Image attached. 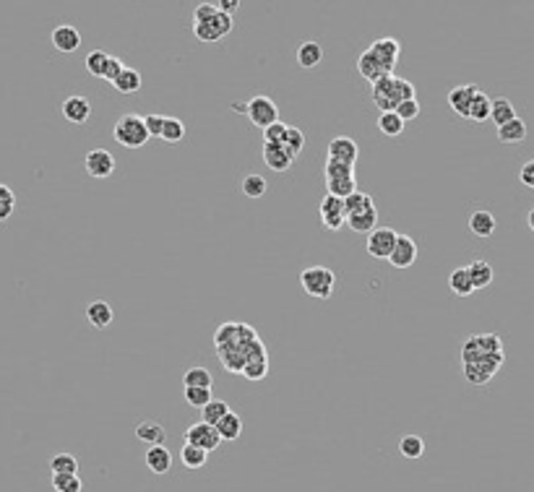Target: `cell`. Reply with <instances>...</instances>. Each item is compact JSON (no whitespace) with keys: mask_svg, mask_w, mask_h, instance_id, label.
<instances>
[{"mask_svg":"<svg viewBox=\"0 0 534 492\" xmlns=\"http://www.w3.org/2000/svg\"><path fill=\"white\" fill-rule=\"evenodd\" d=\"M357 70H360V76H362V79H368L370 83L380 81L383 76H391L389 68H386V65H383V63L373 55V50H370V47L362 52V55H360V60H357Z\"/></svg>","mask_w":534,"mask_h":492,"instance_id":"2e32d148","label":"cell"},{"mask_svg":"<svg viewBox=\"0 0 534 492\" xmlns=\"http://www.w3.org/2000/svg\"><path fill=\"white\" fill-rule=\"evenodd\" d=\"M83 482L79 474H52V490L55 492H81Z\"/></svg>","mask_w":534,"mask_h":492,"instance_id":"f35d334b","label":"cell"},{"mask_svg":"<svg viewBox=\"0 0 534 492\" xmlns=\"http://www.w3.org/2000/svg\"><path fill=\"white\" fill-rule=\"evenodd\" d=\"M185 401L193 409H206V404L214 401L212 388H185Z\"/></svg>","mask_w":534,"mask_h":492,"instance_id":"b9f144b4","label":"cell"},{"mask_svg":"<svg viewBox=\"0 0 534 492\" xmlns=\"http://www.w3.org/2000/svg\"><path fill=\"white\" fill-rule=\"evenodd\" d=\"M60 112L63 117L73 123V125H83L89 117H92V102L81 96V94H73L68 99H63V105H60Z\"/></svg>","mask_w":534,"mask_h":492,"instance_id":"9c48e42d","label":"cell"},{"mask_svg":"<svg viewBox=\"0 0 534 492\" xmlns=\"http://www.w3.org/2000/svg\"><path fill=\"white\" fill-rule=\"evenodd\" d=\"M370 50H373V55L389 68V73H391L393 68H396V60H399V52H402V45L393 39V37H380V39H376L373 45H370Z\"/></svg>","mask_w":534,"mask_h":492,"instance_id":"9a60e30c","label":"cell"},{"mask_svg":"<svg viewBox=\"0 0 534 492\" xmlns=\"http://www.w3.org/2000/svg\"><path fill=\"white\" fill-rule=\"evenodd\" d=\"M318 214H320V222L326 229H342L347 224V211H345V198H336L331 193H326L323 201H320L318 206Z\"/></svg>","mask_w":534,"mask_h":492,"instance_id":"8992f818","label":"cell"},{"mask_svg":"<svg viewBox=\"0 0 534 492\" xmlns=\"http://www.w3.org/2000/svg\"><path fill=\"white\" fill-rule=\"evenodd\" d=\"M143 461H146L149 471H154V474H167L170 467H172V453H170L167 445H152V448H146Z\"/></svg>","mask_w":534,"mask_h":492,"instance_id":"ac0fdd59","label":"cell"},{"mask_svg":"<svg viewBox=\"0 0 534 492\" xmlns=\"http://www.w3.org/2000/svg\"><path fill=\"white\" fill-rule=\"evenodd\" d=\"M50 39H52V47L60 50V52H76L79 45H81V34H79V29L71 26V23H60V26H55L52 34H50Z\"/></svg>","mask_w":534,"mask_h":492,"instance_id":"5bb4252c","label":"cell"},{"mask_svg":"<svg viewBox=\"0 0 534 492\" xmlns=\"http://www.w3.org/2000/svg\"><path fill=\"white\" fill-rule=\"evenodd\" d=\"M495 216L490 214V211H475V214H469V232L477 234V237H490V234L495 232Z\"/></svg>","mask_w":534,"mask_h":492,"instance_id":"44dd1931","label":"cell"},{"mask_svg":"<svg viewBox=\"0 0 534 492\" xmlns=\"http://www.w3.org/2000/svg\"><path fill=\"white\" fill-rule=\"evenodd\" d=\"M112 139L118 141L120 146H125V149H141L152 136H149V130H146L143 117L123 115L118 123H115V128H112Z\"/></svg>","mask_w":534,"mask_h":492,"instance_id":"7a4b0ae2","label":"cell"},{"mask_svg":"<svg viewBox=\"0 0 534 492\" xmlns=\"http://www.w3.org/2000/svg\"><path fill=\"white\" fill-rule=\"evenodd\" d=\"M266 180H263V175H248L245 180H243V193L248 196V198H261L263 193H266Z\"/></svg>","mask_w":534,"mask_h":492,"instance_id":"7bdbcfd3","label":"cell"},{"mask_svg":"<svg viewBox=\"0 0 534 492\" xmlns=\"http://www.w3.org/2000/svg\"><path fill=\"white\" fill-rule=\"evenodd\" d=\"M526 224H529V229L534 232V209L529 211V214H526Z\"/></svg>","mask_w":534,"mask_h":492,"instance_id":"6f0895ef","label":"cell"},{"mask_svg":"<svg viewBox=\"0 0 534 492\" xmlns=\"http://www.w3.org/2000/svg\"><path fill=\"white\" fill-rule=\"evenodd\" d=\"M141 83L143 81H141V73H138V70L125 68L118 76V81L112 83V86H115L120 94H133V92H138V89H141Z\"/></svg>","mask_w":534,"mask_h":492,"instance_id":"d6a6232c","label":"cell"},{"mask_svg":"<svg viewBox=\"0 0 534 492\" xmlns=\"http://www.w3.org/2000/svg\"><path fill=\"white\" fill-rule=\"evenodd\" d=\"M480 94V89H477L475 83H466V86H456V89H451L449 92V107H451L456 115H462L469 120V107H472V102H475V96Z\"/></svg>","mask_w":534,"mask_h":492,"instance_id":"4fadbf2b","label":"cell"},{"mask_svg":"<svg viewBox=\"0 0 534 492\" xmlns=\"http://www.w3.org/2000/svg\"><path fill=\"white\" fill-rule=\"evenodd\" d=\"M13 206H16V201H0V222H6L11 216Z\"/></svg>","mask_w":534,"mask_h":492,"instance_id":"11a10c76","label":"cell"},{"mask_svg":"<svg viewBox=\"0 0 534 492\" xmlns=\"http://www.w3.org/2000/svg\"><path fill=\"white\" fill-rule=\"evenodd\" d=\"M300 284L310 297H318V300H329L336 287V274L326 266H310L300 274Z\"/></svg>","mask_w":534,"mask_h":492,"instance_id":"3957f363","label":"cell"},{"mask_svg":"<svg viewBox=\"0 0 534 492\" xmlns=\"http://www.w3.org/2000/svg\"><path fill=\"white\" fill-rule=\"evenodd\" d=\"M368 209H376V203H373V198H370L368 193H362V190H357V193H352L349 198H345L347 216H355V214H362V211H368Z\"/></svg>","mask_w":534,"mask_h":492,"instance_id":"d590c367","label":"cell"},{"mask_svg":"<svg viewBox=\"0 0 534 492\" xmlns=\"http://www.w3.org/2000/svg\"><path fill=\"white\" fill-rule=\"evenodd\" d=\"M490 112H493V99H490L485 92H480L475 96L472 107H469V120H475V123H485V120H490Z\"/></svg>","mask_w":534,"mask_h":492,"instance_id":"4dcf8cb0","label":"cell"},{"mask_svg":"<svg viewBox=\"0 0 534 492\" xmlns=\"http://www.w3.org/2000/svg\"><path fill=\"white\" fill-rule=\"evenodd\" d=\"M185 443L196 445V448H203L206 453H212L214 448H219L222 438H219V433H216L214 424L196 422V424H190L188 430H185Z\"/></svg>","mask_w":534,"mask_h":492,"instance_id":"52a82bcc","label":"cell"},{"mask_svg":"<svg viewBox=\"0 0 534 492\" xmlns=\"http://www.w3.org/2000/svg\"><path fill=\"white\" fill-rule=\"evenodd\" d=\"M519 180H522V185L532 187L534 190V159L522 164V170H519Z\"/></svg>","mask_w":534,"mask_h":492,"instance_id":"f5cc1de1","label":"cell"},{"mask_svg":"<svg viewBox=\"0 0 534 492\" xmlns=\"http://www.w3.org/2000/svg\"><path fill=\"white\" fill-rule=\"evenodd\" d=\"M417 99V89L412 81L399 79V76H383L380 81L373 83V105L378 107L380 112H396V107L402 102Z\"/></svg>","mask_w":534,"mask_h":492,"instance_id":"6da1fadb","label":"cell"},{"mask_svg":"<svg viewBox=\"0 0 534 492\" xmlns=\"http://www.w3.org/2000/svg\"><path fill=\"white\" fill-rule=\"evenodd\" d=\"M165 115H156V112H152V115H146L143 117V123H146V130H149V136L152 139H162V130H165Z\"/></svg>","mask_w":534,"mask_h":492,"instance_id":"c3c4849f","label":"cell"},{"mask_svg":"<svg viewBox=\"0 0 534 492\" xmlns=\"http://www.w3.org/2000/svg\"><path fill=\"white\" fill-rule=\"evenodd\" d=\"M0 201H16L13 190L8 185H0Z\"/></svg>","mask_w":534,"mask_h":492,"instance_id":"9f6ffc18","label":"cell"},{"mask_svg":"<svg viewBox=\"0 0 534 492\" xmlns=\"http://www.w3.org/2000/svg\"><path fill=\"white\" fill-rule=\"evenodd\" d=\"M183 139H185V125H183V120H178V117H167L165 130H162V141H167V143H180Z\"/></svg>","mask_w":534,"mask_h":492,"instance_id":"60d3db41","label":"cell"},{"mask_svg":"<svg viewBox=\"0 0 534 492\" xmlns=\"http://www.w3.org/2000/svg\"><path fill=\"white\" fill-rule=\"evenodd\" d=\"M323 172H326V180H339V177H355V167L326 159V167H323Z\"/></svg>","mask_w":534,"mask_h":492,"instance_id":"ee69618b","label":"cell"},{"mask_svg":"<svg viewBox=\"0 0 534 492\" xmlns=\"http://www.w3.org/2000/svg\"><path fill=\"white\" fill-rule=\"evenodd\" d=\"M320 60H323V47L318 42H302V45L297 47V65L300 68H316Z\"/></svg>","mask_w":534,"mask_h":492,"instance_id":"603a6c76","label":"cell"},{"mask_svg":"<svg viewBox=\"0 0 534 492\" xmlns=\"http://www.w3.org/2000/svg\"><path fill=\"white\" fill-rule=\"evenodd\" d=\"M266 370H269V362H266V357H253L245 367H243V375L248 378V380H258V378H263L266 375Z\"/></svg>","mask_w":534,"mask_h":492,"instance_id":"bcb514c9","label":"cell"},{"mask_svg":"<svg viewBox=\"0 0 534 492\" xmlns=\"http://www.w3.org/2000/svg\"><path fill=\"white\" fill-rule=\"evenodd\" d=\"M216 433H219V438L227 440V443H229V440H238L240 435H243V420H240L235 411H229L225 420L216 424Z\"/></svg>","mask_w":534,"mask_h":492,"instance_id":"83f0119b","label":"cell"},{"mask_svg":"<svg viewBox=\"0 0 534 492\" xmlns=\"http://www.w3.org/2000/svg\"><path fill=\"white\" fill-rule=\"evenodd\" d=\"M214 13H216V6L214 3H201V6H196V11H193V23H201L206 19H212Z\"/></svg>","mask_w":534,"mask_h":492,"instance_id":"816d5d0a","label":"cell"},{"mask_svg":"<svg viewBox=\"0 0 534 492\" xmlns=\"http://www.w3.org/2000/svg\"><path fill=\"white\" fill-rule=\"evenodd\" d=\"M263 162L269 164V170H274V172H287L295 162V156L287 152L285 146L263 143Z\"/></svg>","mask_w":534,"mask_h":492,"instance_id":"e0dca14e","label":"cell"},{"mask_svg":"<svg viewBox=\"0 0 534 492\" xmlns=\"http://www.w3.org/2000/svg\"><path fill=\"white\" fill-rule=\"evenodd\" d=\"M50 469L52 474H79V461L71 453H55L50 458Z\"/></svg>","mask_w":534,"mask_h":492,"instance_id":"74e56055","label":"cell"},{"mask_svg":"<svg viewBox=\"0 0 534 492\" xmlns=\"http://www.w3.org/2000/svg\"><path fill=\"white\" fill-rule=\"evenodd\" d=\"M216 6V11L227 13V16H232V13L240 8V0H219V3H214Z\"/></svg>","mask_w":534,"mask_h":492,"instance_id":"db71d44e","label":"cell"},{"mask_svg":"<svg viewBox=\"0 0 534 492\" xmlns=\"http://www.w3.org/2000/svg\"><path fill=\"white\" fill-rule=\"evenodd\" d=\"M229 407H227V401H222V398H214V401H209L206 404V409H201V417L203 420L201 422H206V424H219V422L225 420L227 414H229Z\"/></svg>","mask_w":534,"mask_h":492,"instance_id":"f1b7e54d","label":"cell"},{"mask_svg":"<svg viewBox=\"0 0 534 492\" xmlns=\"http://www.w3.org/2000/svg\"><path fill=\"white\" fill-rule=\"evenodd\" d=\"M524 139H526V123H524L522 117H516V120L506 123L503 128H498L500 143H522Z\"/></svg>","mask_w":534,"mask_h":492,"instance_id":"484cf974","label":"cell"},{"mask_svg":"<svg viewBox=\"0 0 534 492\" xmlns=\"http://www.w3.org/2000/svg\"><path fill=\"white\" fill-rule=\"evenodd\" d=\"M469 276H472V284H475V292L477 289H485L493 284V266L487 263V260H475V263H469Z\"/></svg>","mask_w":534,"mask_h":492,"instance_id":"4316f807","label":"cell"},{"mask_svg":"<svg viewBox=\"0 0 534 492\" xmlns=\"http://www.w3.org/2000/svg\"><path fill=\"white\" fill-rule=\"evenodd\" d=\"M180 458H183V464L188 469H201L209 464V453H206L203 448H196V445H190V443H183Z\"/></svg>","mask_w":534,"mask_h":492,"instance_id":"f546056e","label":"cell"},{"mask_svg":"<svg viewBox=\"0 0 534 492\" xmlns=\"http://www.w3.org/2000/svg\"><path fill=\"white\" fill-rule=\"evenodd\" d=\"M399 453L404 458H420L425 453V440L420 438V435H404L402 440H399Z\"/></svg>","mask_w":534,"mask_h":492,"instance_id":"e575fe53","label":"cell"},{"mask_svg":"<svg viewBox=\"0 0 534 492\" xmlns=\"http://www.w3.org/2000/svg\"><path fill=\"white\" fill-rule=\"evenodd\" d=\"M136 438L152 448V445H165L167 433H165V427H162L159 422L143 420V422H138V427H136Z\"/></svg>","mask_w":534,"mask_h":492,"instance_id":"d6986e66","label":"cell"},{"mask_svg":"<svg viewBox=\"0 0 534 492\" xmlns=\"http://www.w3.org/2000/svg\"><path fill=\"white\" fill-rule=\"evenodd\" d=\"M107 63H110V55L102 52V50H94V52L86 55V70H89L94 79H105Z\"/></svg>","mask_w":534,"mask_h":492,"instance_id":"ab89813d","label":"cell"},{"mask_svg":"<svg viewBox=\"0 0 534 492\" xmlns=\"http://www.w3.org/2000/svg\"><path fill=\"white\" fill-rule=\"evenodd\" d=\"M326 190L336 196V198H349L352 193H357L355 177H339V180H326Z\"/></svg>","mask_w":534,"mask_h":492,"instance_id":"8d00e7d4","label":"cell"},{"mask_svg":"<svg viewBox=\"0 0 534 492\" xmlns=\"http://www.w3.org/2000/svg\"><path fill=\"white\" fill-rule=\"evenodd\" d=\"M282 146H285L287 152H289L297 159V154L302 152V146H305V136H302V130H300V128H289V130H287V139H285V143H282Z\"/></svg>","mask_w":534,"mask_h":492,"instance_id":"f6af8a7d","label":"cell"},{"mask_svg":"<svg viewBox=\"0 0 534 492\" xmlns=\"http://www.w3.org/2000/svg\"><path fill=\"white\" fill-rule=\"evenodd\" d=\"M212 373L206 367H190L183 375V386L185 388H212Z\"/></svg>","mask_w":534,"mask_h":492,"instance_id":"836d02e7","label":"cell"},{"mask_svg":"<svg viewBox=\"0 0 534 492\" xmlns=\"http://www.w3.org/2000/svg\"><path fill=\"white\" fill-rule=\"evenodd\" d=\"M415 260H417V243L412 237H407V234H399L389 263H391L393 269H409Z\"/></svg>","mask_w":534,"mask_h":492,"instance_id":"7c38bea8","label":"cell"},{"mask_svg":"<svg viewBox=\"0 0 534 492\" xmlns=\"http://www.w3.org/2000/svg\"><path fill=\"white\" fill-rule=\"evenodd\" d=\"M396 115L402 117L404 123H409V120H415L420 115V102L417 99H409V102H402V105L396 107Z\"/></svg>","mask_w":534,"mask_h":492,"instance_id":"681fc988","label":"cell"},{"mask_svg":"<svg viewBox=\"0 0 534 492\" xmlns=\"http://www.w3.org/2000/svg\"><path fill=\"white\" fill-rule=\"evenodd\" d=\"M449 289H451L456 297H469L475 292V284H472V276H469V266H462V269H453L449 274Z\"/></svg>","mask_w":534,"mask_h":492,"instance_id":"ffe728a7","label":"cell"},{"mask_svg":"<svg viewBox=\"0 0 534 492\" xmlns=\"http://www.w3.org/2000/svg\"><path fill=\"white\" fill-rule=\"evenodd\" d=\"M287 130H289V125H285V123H274L271 128L263 130V143H276V146H282L287 139Z\"/></svg>","mask_w":534,"mask_h":492,"instance_id":"7dc6e473","label":"cell"},{"mask_svg":"<svg viewBox=\"0 0 534 492\" xmlns=\"http://www.w3.org/2000/svg\"><path fill=\"white\" fill-rule=\"evenodd\" d=\"M357 156H360V149H357V143L349 136H336V139H331V143H329V159L331 162H342L355 167Z\"/></svg>","mask_w":534,"mask_h":492,"instance_id":"8fae6325","label":"cell"},{"mask_svg":"<svg viewBox=\"0 0 534 492\" xmlns=\"http://www.w3.org/2000/svg\"><path fill=\"white\" fill-rule=\"evenodd\" d=\"M125 70V65H123V60H118V58H112L110 55V63H107V70H105V81H110V83H115L118 81V76Z\"/></svg>","mask_w":534,"mask_h":492,"instance_id":"f907efd6","label":"cell"},{"mask_svg":"<svg viewBox=\"0 0 534 492\" xmlns=\"http://www.w3.org/2000/svg\"><path fill=\"white\" fill-rule=\"evenodd\" d=\"M378 211L376 209H368L362 211V214H355V216H347V227H352L355 232H362V234H370L376 232L378 227Z\"/></svg>","mask_w":534,"mask_h":492,"instance_id":"cb8c5ba5","label":"cell"},{"mask_svg":"<svg viewBox=\"0 0 534 492\" xmlns=\"http://www.w3.org/2000/svg\"><path fill=\"white\" fill-rule=\"evenodd\" d=\"M378 130L383 133V136H391V139H396V136H402L404 133V120L396 112H380L378 115Z\"/></svg>","mask_w":534,"mask_h":492,"instance_id":"1f68e13d","label":"cell"},{"mask_svg":"<svg viewBox=\"0 0 534 492\" xmlns=\"http://www.w3.org/2000/svg\"><path fill=\"white\" fill-rule=\"evenodd\" d=\"M396 240H399V232H393L389 227H378L376 232L368 234V253L373 258H391L393 247H396Z\"/></svg>","mask_w":534,"mask_h":492,"instance_id":"ba28073f","label":"cell"},{"mask_svg":"<svg viewBox=\"0 0 534 492\" xmlns=\"http://www.w3.org/2000/svg\"><path fill=\"white\" fill-rule=\"evenodd\" d=\"M232 32V16L216 11L212 19H206L201 23H193V34L201 42H219Z\"/></svg>","mask_w":534,"mask_h":492,"instance_id":"5b68a950","label":"cell"},{"mask_svg":"<svg viewBox=\"0 0 534 492\" xmlns=\"http://www.w3.org/2000/svg\"><path fill=\"white\" fill-rule=\"evenodd\" d=\"M516 110H513V105H511V99H506V96H498V99H493V112H490V120L498 125V128H503L506 123H511V120H516Z\"/></svg>","mask_w":534,"mask_h":492,"instance_id":"d4e9b609","label":"cell"},{"mask_svg":"<svg viewBox=\"0 0 534 492\" xmlns=\"http://www.w3.org/2000/svg\"><path fill=\"white\" fill-rule=\"evenodd\" d=\"M86 318H89V323L94 328H107L110 323H112V307H110V303H105V300H94V303H89V307H86Z\"/></svg>","mask_w":534,"mask_h":492,"instance_id":"7402d4cb","label":"cell"},{"mask_svg":"<svg viewBox=\"0 0 534 492\" xmlns=\"http://www.w3.org/2000/svg\"><path fill=\"white\" fill-rule=\"evenodd\" d=\"M86 172L96 180L110 177L115 172V156L107 152V149H94V152L86 154Z\"/></svg>","mask_w":534,"mask_h":492,"instance_id":"30bf717a","label":"cell"},{"mask_svg":"<svg viewBox=\"0 0 534 492\" xmlns=\"http://www.w3.org/2000/svg\"><path fill=\"white\" fill-rule=\"evenodd\" d=\"M245 115H248V120L256 128L261 130L271 128L274 123H279V110L274 105V99L263 96V94H258V96H253V99L245 102Z\"/></svg>","mask_w":534,"mask_h":492,"instance_id":"277c9868","label":"cell"}]
</instances>
